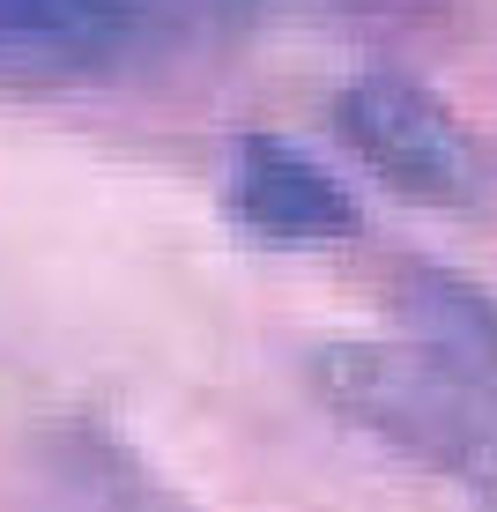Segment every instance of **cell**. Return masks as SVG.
Returning a JSON list of instances; mask_svg holds the SVG:
<instances>
[{"mask_svg":"<svg viewBox=\"0 0 497 512\" xmlns=\"http://www.w3.org/2000/svg\"><path fill=\"white\" fill-rule=\"evenodd\" d=\"M312 394L386 453L497 512V379L438 342H319Z\"/></svg>","mask_w":497,"mask_h":512,"instance_id":"1","label":"cell"},{"mask_svg":"<svg viewBox=\"0 0 497 512\" xmlns=\"http://www.w3.org/2000/svg\"><path fill=\"white\" fill-rule=\"evenodd\" d=\"M342 141L364 156L371 179H386L394 193L423 208H475L490 193V164L475 149V134L453 119L446 97H431L423 82L394 75V67H371L342 90L334 104Z\"/></svg>","mask_w":497,"mask_h":512,"instance_id":"2","label":"cell"},{"mask_svg":"<svg viewBox=\"0 0 497 512\" xmlns=\"http://www.w3.org/2000/svg\"><path fill=\"white\" fill-rule=\"evenodd\" d=\"M223 208L260 245H349L364 231L357 193L282 134H238L223 149Z\"/></svg>","mask_w":497,"mask_h":512,"instance_id":"3","label":"cell"},{"mask_svg":"<svg viewBox=\"0 0 497 512\" xmlns=\"http://www.w3.org/2000/svg\"><path fill=\"white\" fill-rule=\"evenodd\" d=\"M134 0H0V60L90 67L112 60L134 30Z\"/></svg>","mask_w":497,"mask_h":512,"instance_id":"4","label":"cell"},{"mask_svg":"<svg viewBox=\"0 0 497 512\" xmlns=\"http://www.w3.org/2000/svg\"><path fill=\"white\" fill-rule=\"evenodd\" d=\"M401 312L423 327V342L468 357L475 372L497 379V297L483 282L438 268V260H408L401 268Z\"/></svg>","mask_w":497,"mask_h":512,"instance_id":"5","label":"cell"},{"mask_svg":"<svg viewBox=\"0 0 497 512\" xmlns=\"http://www.w3.org/2000/svg\"><path fill=\"white\" fill-rule=\"evenodd\" d=\"M282 8H327V15H371V23H416L438 0H282Z\"/></svg>","mask_w":497,"mask_h":512,"instance_id":"6","label":"cell"},{"mask_svg":"<svg viewBox=\"0 0 497 512\" xmlns=\"http://www.w3.org/2000/svg\"><path fill=\"white\" fill-rule=\"evenodd\" d=\"M112 512H179V505H164V490H149V483H119Z\"/></svg>","mask_w":497,"mask_h":512,"instance_id":"7","label":"cell"}]
</instances>
